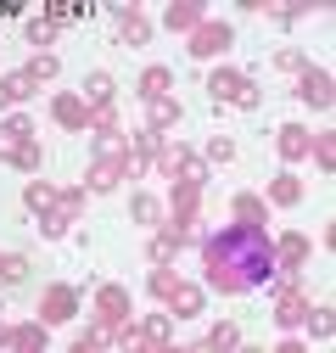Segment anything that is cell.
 I'll list each match as a JSON object with an SVG mask.
<instances>
[{"label":"cell","instance_id":"2","mask_svg":"<svg viewBox=\"0 0 336 353\" xmlns=\"http://www.w3.org/2000/svg\"><path fill=\"white\" fill-rule=\"evenodd\" d=\"M207 96H213V101H230V107H258V90H252V79H246V73H230V68L207 73Z\"/></svg>","mask_w":336,"mask_h":353},{"label":"cell","instance_id":"15","mask_svg":"<svg viewBox=\"0 0 336 353\" xmlns=\"http://www.w3.org/2000/svg\"><path fill=\"white\" fill-rule=\"evenodd\" d=\"M84 96H90L84 107H96V112H112V79H107V73H96L90 84H84Z\"/></svg>","mask_w":336,"mask_h":353},{"label":"cell","instance_id":"12","mask_svg":"<svg viewBox=\"0 0 336 353\" xmlns=\"http://www.w3.org/2000/svg\"><path fill=\"white\" fill-rule=\"evenodd\" d=\"M162 303L174 308L180 320H185V314H202V292H196V286H185V281H174V292H168Z\"/></svg>","mask_w":336,"mask_h":353},{"label":"cell","instance_id":"8","mask_svg":"<svg viewBox=\"0 0 336 353\" xmlns=\"http://www.w3.org/2000/svg\"><path fill=\"white\" fill-rule=\"evenodd\" d=\"M297 96H303L308 107H330V73H319V68H303Z\"/></svg>","mask_w":336,"mask_h":353},{"label":"cell","instance_id":"16","mask_svg":"<svg viewBox=\"0 0 336 353\" xmlns=\"http://www.w3.org/2000/svg\"><path fill=\"white\" fill-rule=\"evenodd\" d=\"M269 202H275V208H297V202H303V185L291 180V174H280V180L269 185Z\"/></svg>","mask_w":336,"mask_h":353},{"label":"cell","instance_id":"35","mask_svg":"<svg viewBox=\"0 0 336 353\" xmlns=\"http://www.w3.org/2000/svg\"><path fill=\"white\" fill-rule=\"evenodd\" d=\"M280 68H286V73H303V68H308V62H303V57H297V51H280Z\"/></svg>","mask_w":336,"mask_h":353},{"label":"cell","instance_id":"9","mask_svg":"<svg viewBox=\"0 0 336 353\" xmlns=\"http://www.w3.org/2000/svg\"><path fill=\"white\" fill-rule=\"evenodd\" d=\"M0 157H6V163H17V168H34V163H39L34 141H23V135H6V129H0Z\"/></svg>","mask_w":336,"mask_h":353},{"label":"cell","instance_id":"34","mask_svg":"<svg viewBox=\"0 0 336 353\" xmlns=\"http://www.w3.org/2000/svg\"><path fill=\"white\" fill-rule=\"evenodd\" d=\"M207 157H213V163H230V157H235V146H230V141H224V135H219V141H213V146H207Z\"/></svg>","mask_w":336,"mask_h":353},{"label":"cell","instance_id":"28","mask_svg":"<svg viewBox=\"0 0 336 353\" xmlns=\"http://www.w3.org/2000/svg\"><path fill=\"white\" fill-rule=\"evenodd\" d=\"M303 320L314 325V336H330V331H336V320H330V308H308Z\"/></svg>","mask_w":336,"mask_h":353},{"label":"cell","instance_id":"14","mask_svg":"<svg viewBox=\"0 0 336 353\" xmlns=\"http://www.w3.org/2000/svg\"><path fill=\"white\" fill-rule=\"evenodd\" d=\"M308 146H314L308 129H297V123H286V129H280V157H308Z\"/></svg>","mask_w":336,"mask_h":353},{"label":"cell","instance_id":"11","mask_svg":"<svg viewBox=\"0 0 336 353\" xmlns=\"http://www.w3.org/2000/svg\"><path fill=\"white\" fill-rule=\"evenodd\" d=\"M157 152H162V135H157V129H140V135H135V146H129V168L140 174V168H146Z\"/></svg>","mask_w":336,"mask_h":353},{"label":"cell","instance_id":"26","mask_svg":"<svg viewBox=\"0 0 336 353\" xmlns=\"http://www.w3.org/2000/svg\"><path fill=\"white\" fill-rule=\"evenodd\" d=\"M23 73H28L34 84H45V79H56V57H51V51H45V57H34V62H28Z\"/></svg>","mask_w":336,"mask_h":353},{"label":"cell","instance_id":"5","mask_svg":"<svg viewBox=\"0 0 336 353\" xmlns=\"http://www.w3.org/2000/svg\"><path fill=\"white\" fill-rule=\"evenodd\" d=\"M123 168H129V152H118V157H101V163L90 168V180H84V191H112V185L123 180Z\"/></svg>","mask_w":336,"mask_h":353},{"label":"cell","instance_id":"33","mask_svg":"<svg viewBox=\"0 0 336 353\" xmlns=\"http://www.w3.org/2000/svg\"><path fill=\"white\" fill-rule=\"evenodd\" d=\"M0 129H6V135H23V141H34V123H28V118H6Z\"/></svg>","mask_w":336,"mask_h":353},{"label":"cell","instance_id":"31","mask_svg":"<svg viewBox=\"0 0 336 353\" xmlns=\"http://www.w3.org/2000/svg\"><path fill=\"white\" fill-rule=\"evenodd\" d=\"M28 39H34V46H51V39H56V23H28Z\"/></svg>","mask_w":336,"mask_h":353},{"label":"cell","instance_id":"7","mask_svg":"<svg viewBox=\"0 0 336 353\" xmlns=\"http://www.w3.org/2000/svg\"><path fill=\"white\" fill-rule=\"evenodd\" d=\"M303 314H308V297L291 292V286H280V297H275V320L291 331V325H303Z\"/></svg>","mask_w":336,"mask_h":353},{"label":"cell","instance_id":"21","mask_svg":"<svg viewBox=\"0 0 336 353\" xmlns=\"http://www.w3.org/2000/svg\"><path fill=\"white\" fill-rule=\"evenodd\" d=\"M23 275H28V258H23V252H0V281L17 286Z\"/></svg>","mask_w":336,"mask_h":353},{"label":"cell","instance_id":"22","mask_svg":"<svg viewBox=\"0 0 336 353\" xmlns=\"http://www.w3.org/2000/svg\"><path fill=\"white\" fill-rule=\"evenodd\" d=\"M174 123H180V107L174 101H168V96L151 101V129H157V135H162V129H174Z\"/></svg>","mask_w":336,"mask_h":353},{"label":"cell","instance_id":"1","mask_svg":"<svg viewBox=\"0 0 336 353\" xmlns=\"http://www.w3.org/2000/svg\"><path fill=\"white\" fill-rule=\"evenodd\" d=\"M202 270L213 292H252L275 275V241L252 225H224L202 241Z\"/></svg>","mask_w":336,"mask_h":353},{"label":"cell","instance_id":"13","mask_svg":"<svg viewBox=\"0 0 336 353\" xmlns=\"http://www.w3.org/2000/svg\"><path fill=\"white\" fill-rule=\"evenodd\" d=\"M51 112H56V123H62V129H90V107H84V101H73V96H62Z\"/></svg>","mask_w":336,"mask_h":353},{"label":"cell","instance_id":"19","mask_svg":"<svg viewBox=\"0 0 336 353\" xmlns=\"http://www.w3.org/2000/svg\"><path fill=\"white\" fill-rule=\"evenodd\" d=\"M6 347H45V325H17V331H6Z\"/></svg>","mask_w":336,"mask_h":353},{"label":"cell","instance_id":"4","mask_svg":"<svg viewBox=\"0 0 336 353\" xmlns=\"http://www.w3.org/2000/svg\"><path fill=\"white\" fill-rule=\"evenodd\" d=\"M96 308H101V325H107V331H123V325H129V297H123L118 286H101Z\"/></svg>","mask_w":336,"mask_h":353},{"label":"cell","instance_id":"10","mask_svg":"<svg viewBox=\"0 0 336 353\" xmlns=\"http://www.w3.org/2000/svg\"><path fill=\"white\" fill-rule=\"evenodd\" d=\"M34 96V79L28 73H6V79H0V107H23Z\"/></svg>","mask_w":336,"mask_h":353},{"label":"cell","instance_id":"25","mask_svg":"<svg viewBox=\"0 0 336 353\" xmlns=\"http://www.w3.org/2000/svg\"><path fill=\"white\" fill-rule=\"evenodd\" d=\"M140 96H146V101H162V96H168V73H162V68H151V73L140 79Z\"/></svg>","mask_w":336,"mask_h":353},{"label":"cell","instance_id":"20","mask_svg":"<svg viewBox=\"0 0 336 353\" xmlns=\"http://www.w3.org/2000/svg\"><path fill=\"white\" fill-rule=\"evenodd\" d=\"M118 34H123V46H146V39H151V23L123 12V28H118Z\"/></svg>","mask_w":336,"mask_h":353},{"label":"cell","instance_id":"17","mask_svg":"<svg viewBox=\"0 0 336 353\" xmlns=\"http://www.w3.org/2000/svg\"><path fill=\"white\" fill-rule=\"evenodd\" d=\"M235 219H241V225H252V230H258V225H269V208H264L258 196H235Z\"/></svg>","mask_w":336,"mask_h":353},{"label":"cell","instance_id":"32","mask_svg":"<svg viewBox=\"0 0 336 353\" xmlns=\"http://www.w3.org/2000/svg\"><path fill=\"white\" fill-rule=\"evenodd\" d=\"M135 219H140V225H157V202L151 196H135Z\"/></svg>","mask_w":336,"mask_h":353},{"label":"cell","instance_id":"3","mask_svg":"<svg viewBox=\"0 0 336 353\" xmlns=\"http://www.w3.org/2000/svg\"><path fill=\"white\" fill-rule=\"evenodd\" d=\"M230 46V28L224 23H196L191 28V57H219Z\"/></svg>","mask_w":336,"mask_h":353},{"label":"cell","instance_id":"18","mask_svg":"<svg viewBox=\"0 0 336 353\" xmlns=\"http://www.w3.org/2000/svg\"><path fill=\"white\" fill-rule=\"evenodd\" d=\"M135 342H140V347H162V342H168V320H162V314H151V320H140V331H135Z\"/></svg>","mask_w":336,"mask_h":353},{"label":"cell","instance_id":"24","mask_svg":"<svg viewBox=\"0 0 336 353\" xmlns=\"http://www.w3.org/2000/svg\"><path fill=\"white\" fill-rule=\"evenodd\" d=\"M235 342H241V325H235V320H224V325L207 331V342H202V347H235Z\"/></svg>","mask_w":336,"mask_h":353},{"label":"cell","instance_id":"27","mask_svg":"<svg viewBox=\"0 0 336 353\" xmlns=\"http://www.w3.org/2000/svg\"><path fill=\"white\" fill-rule=\"evenodd\" d=\"M174 252H180V241L168 236V230H162V236L151 241V263H174Z\"/></svg>","mask_w":336,"mask_h":353},{"label":"cell","instance_id":"30","mask_svg":"<svg viewBox=\"0 0 336 353\" xmlns=\"http://www.w3.org/2000/svg\"><path fill=\"white\" fill-rule=\"evenodd\" d=\"M308 152H314V157H319V168H330V163H336V146H330V135H319V141H314V146H308Z\"/></svg>","mask_w":336,"mask_h":353},{"label":"cell","instance_id":"6","mask_svg":"<svg viewBox=\"0 0 336 353\" xmlns=\"http://www.w3.org/2000/svg\"><path fill=\"white\" fill-rule=\"evenodd\" d=\"M73 308H78V297H73L67 286H51L45 297H39V314H45V325H56V320H73Z\"/></svg>","mask_w":336,"mask_h":353},{"label":"cell","instance_id":"29","mask_svg":"<svg viewBox=\"0 0 336 353\" xmlns=\"http://www.w3.org/2000/svg\"><path fill=\"white\" fill-rule=\"evenodd\" d=\"M107 342H112V336H107V331H84V336H78V342H73V353H101V347H107Z\"/></svg>","mask_w":336,"mask_h":353},{"label":"cell","instance_id":"23","mask_svg":"<svg viewBox=\"0 0 336 353\" xmlns=\"http://www.w3.org/2000/svg\"><path fill=\"white\" fill-rule=\"evenodd\" d=\"M196 23H202V6H168V28H174V34H180V28L191 34Z\"/></svg>","mask_w":336,"mask_h":353}]
</instances>
